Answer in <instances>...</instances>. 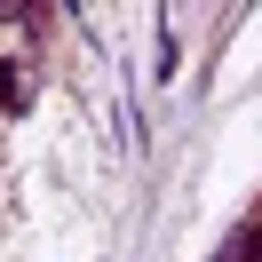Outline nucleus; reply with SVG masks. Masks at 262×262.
<instances>
[{
	"label": "nucleus",
	"instance_id": "nucleus-1",
	"mask_svg": "<svg viewBox=\"0 0 262 262\" xmlns=\"http://www.w3.org/2000/svg\"><path fill=\"white\" fill-rule=\"evenodd\" d=\"M16 103H24V72H16V64H0V112H16Z\"/></svg>",
	"mask_w": 262,
	"mask_h": 262
}]
</instances>
